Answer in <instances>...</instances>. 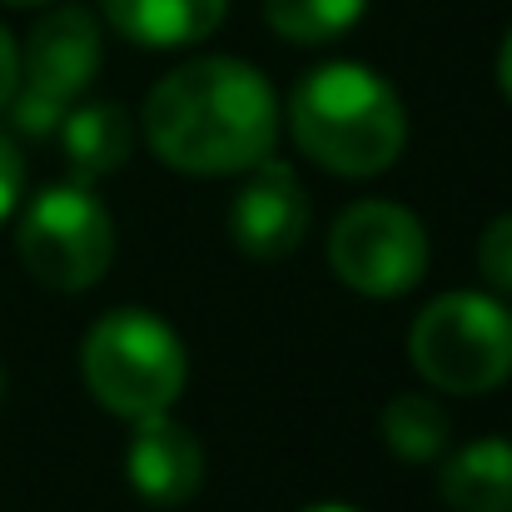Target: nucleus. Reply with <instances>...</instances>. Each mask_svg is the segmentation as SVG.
I'll return each instance as SVG.
<instances>
[{"label": "nucleus", "mask_w": 512, "mask_h": 512, "mask_svg": "<svg viewBox=\"0 0 512 512\" xmlns=\"http://www.w3.org/2000/svg\"><path fill=\"white\" fill-rule=\"evenodd\" d=\"M478 269L493 289L512 294V214H498L478 239Z\"/></svg>", "instance_id": "2eb2a0df"}, {"label": "nucleus", "mask_w": 512, "mask_h": 512, "mask_svg": "<svg viewBox=\"0 0 512 512\" xmlns=\"http://www.w3.org/2000/svg\"><path fill=\"white\" fill-rule=\"evenodd\" d=\"M408 358L448 393H488L512 378V309L493 294H443L413 319Z\"/></svg>", "instance_id": "20e7f679"}, {"label": "nucleus", "mask_w": 512, "mask_h": 512, "mask_svg": "<svg viewBox=\"0 0 512 512\" xmlns=\"http://www.w3.org/2000/svg\"><path fill=\"white\" fill-rule=\"evenodd\" d=\"M229 229L249 259L294 254L304 229H309V194H304L299 174L269 155L259 165H249V179L239 184L234 209H229Z\"/></svg>", "instance_id": "6e6552de"}, {"label": "nucleus", "mask_w": 512, "mask_h": 512, "mask_svg": "<svg viewBox=\"0 0 512 512\" xmlns=\"http://www.w3.org/2000/svg\"><path fill=\"white\" fill-rule=\"evenodd\" d=\"M20 189H25V160H20V150L0 135V224L15 214Z\"/></svg>", "instance_id": "dca6fc26"}, {"label": "nucleus", "mask_w": 512, "mask_h": 512, "mask_svg": "<svg viewBox=\"0 0 512 512\" xmlns=\"http://www.w3.org/2000/svg\"><path fill=\"white\" fill-rule=\"evenodd\" d=\"M383 438H388V448L403 458V463H433V458H443V448H448V413L433 403V398H423V393H398L388 408H383Z\"/></svg>", "instance_id": "ddd939ff"}, {"label": "nucleus", "mask_w": 512, "mask_h": 512, "mask_svg": "<svg viewBox=\"0 0 512 512\" xmlns=\"http://www.w3.org/2000/svg\"><path fill=\"white\" fill-rule=\"evenodd\" d=\"M0 393H5V373H0Z\"/></svg>", "instance_id": "412c9836"}, {"label": "nucleus", "mask_w": 512, "mask_h": 512, "mask_svg": "<svg viewBox=\"0 0 512 512\" xmlns=\"http://www.w3.org/2000/svg\"><path fill=\"white\" fill-rule=\"evenodd\" d=\"M498 80H503V90H508V100H512V30H508V40H503V55H498Z\"/></svg>", "instance_id": "a211bd4d"}, {"label": "nucleus", "mask_w": 512, "mask_h": 512, "mask_svg": "<svg viewBox=\"0 0 512 512\" xmlns=\"http://www.w3.org/2000/svg\"><path fill=\"white\" fill-rule=\"evenodd\" d=\"M5 5H45V0H5Z\"/></svg>", "instance_id": "aec40b11"}, {"label": "nucleus", "mask_w": 512, "mask_h": 512, "mask_svg": "<svg viewBox=\"0 0 512 512\" xmlns=\"http://www.w3.org/2000/svg\"><path fill=\"white\" fill-rule=\"evenodd\" d=\"M130 488L155 503V508H179L199 493L204 483V448L199 438L174 423L170 408L165 413H145L135 418V438H130Z\"/></svg>", "instance_id": "1a4fd4ad"}, {"label": "nucleus", "mask_w": 512, "mask_h": 512, "mask_svg": "<svg viewBox=\"0 0 512 512\" xmlns=\"http://www.w3.org/2000/svg\"><path fill=\"white\" fill-rule=\"evenodd\" d=\"M15 249L45 289L75 294L105 279L115 259V224H110V209L75 179L30 199L15 229Z\"/></svg>", "instance_id": "39448f33"}, {"label": "nucleus", "mask_w": 512, "mask_h": 512, "mask_svg": "<svg viewBox=\"0 0 512 512\" xmlns=\"http://www.w3.org/2000/svg\"><path fill=\"white\" fill-rule=\"evenodd\" d=\"M145 135L174 170L239 174L274 150L279 105L254 65L234 55H204L170 70L150 90Z\"/></svg>", "instance_id": "f257e3e1"}, {"label": "nucleus", "mask_w": 512, "mask_h": 512, "mask_svg": "<svg viewBox=\"0 0 512 512\" xmlns=\"http://www.w3.org/2000/svg\"><path fill=\"white\" fill-rule=\"evenodd\" d=\"M368 0H264L269 25L294 45H324L363 20Z\"/></svg>", "instance_id": "4468645a"}, {"label": "nucleus", "mask_w": 512, "mask_h": 512, "mask_svg": "<svg viewBox=\"0 0 512 512\" xmlns=\"http://www.w3.org/2000/svg\"><path fill=\"white\" fill-rule=\"evenodd\" d=\"M100 65V25L85 5H60L50 10L30 40H25V60H20V85L10 95V115L25 135H50L60 130L70 100L95 80Z\"/></svg>", "instance_id": "423d86ee"}, {"label": "nucleus", "mask_w": 512, "mask_h": 512, "mask_svg": "<svg viewBox=\"0 0 512 512\" xmlns=\"http://www.w3.org/2000/svg\"><path fill=\"white\" fill-rule=\"evenodd\" d=\"M130 145H135V130H130V115L115 100L75 105L60 120V150H65V160H70V170H75L80 184L120 170Z\"/></svg>", "instance_id": "9b49d317"}, {"label": "nucleus", "mask_w": 512, "mask_h": 512, "mask_svg": "<svg viewBox=\"0 0 512 512\" xmlns=\"http://www.w3.org/2000/svg\"><path fill=\"white\" fill-rule=\"evenodd\" d=\"M443 498L453 512H512V443L478 438L443 463Z\"/></svg>", "instance_id": "f8f14e48"}, {"label": "nucleus", "mask_w": 512, "mask_h": 512, "mask_svg": "<svg viewBox=\"0 0 512 512\" xmlns=\"http://www.w3.org/2000/svg\"><path fill=\"white\" fill-rule=\"evenodd\" d=\"M289 130L314 165L363 179L403 155L408 115L388 80L353 60H329L294 85Z\"/></svg>", "instance_id": "f03ea898"}, {"label": "nucleus", "mask_w": 512, "mask_h": 512, "mask_svg": "<svg viewBox=\"0 0 512 512\" xmlns=\"http://www.w3.org/2000/svg\"><path fill=\"white\" fill-rule=\"evenodd\" d=\"M80 368H85L90 393L130 423L145 413H165L184 393V373H189L179 334L165 319L140 314V309L105 314L85 334Z\"/></svg>", "instance_id": "7ed1b4c3"}, {"label": "nucleus", "mask_w": 512, "mask_h": 512, "mask_svg": "<svg viewBox=\"0 0 512 512\" xmlns=\"http://www.w3.org/2000/svg\"><path fill=\"white\" fill-rule=\"evenodd\" d=\"M329 264L348 289L368 299H398L428 274V234L403 204L358 199L334 219Z\"/></svg>", "instance_id": "0eeeda50"}, {"label": "nucleus", "mask_w": 512, "mask_h": 512, "mask_svg": "<svg viewBox=\"0 0 512 512\" xmlns=\"http://www.w3.org/2000/svg\"><path fill=\"white\" fill-rule=\"evenodd\" d=\"M229 0H105L110 25L150 50H174V45H194L204 35H214V25L224 20Z\"/></svg>", "instance_id": "9d476101"}, {"label": "nucleus", "mask_w": 512, "mask_h": 512, "mask_svg": "<svg viewBox=\"0 0 512 512\" xmlns=\"http://www.w3.org/2000/svg\"><path fill=\"white\" fill-rule=\"evenodd\" d=\"M15 85H20V50H15V40L0 30V110L10 105Z\"/></svg>", "instance_id": "f3484780"}, {"label": "nucleus", "mask_w": 512, "mask_h": 512, "mask_svg": "<svg viewBox=\"0 0 512 512\" xmlns=\"http://www.w3.org/2000/svg\"><path fill=\"white\" fill-rule=\"evenodd\" d=\"M309 512H353V508H343V503H324V508H309Z\"/></svg>", "instance_id": "6ab92c4d"}]
</instances>
